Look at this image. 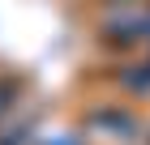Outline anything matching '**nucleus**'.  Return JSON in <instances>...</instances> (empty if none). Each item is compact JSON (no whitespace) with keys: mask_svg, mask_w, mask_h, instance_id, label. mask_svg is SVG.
<instances>
[{"mask_svg":"<svg viewBox=\"0 0 150 145\" xmlns=\"http://www.w3.org/2000/svg\"><path fill=\"white\" fill-rule=\"evenodd\" d=\"M99 34H103L112 47H137L142 39H150V13L120 9V13H112V17L99 26Z\"/></svg>","mask_w":150,"mask_h":145,"instance_id":"obj_1","label":"nucleus"},{"mask_svg":"<svg viewBox=\"0 0 150 145\" xmlns=\"http://www.w3.org/2000/svg\"><path fill=\"white\" fill-rule=\"evenodd\" d=\"M94 128H103V132H116V137H133L137 132V120L125 111V107H107V111H94L90 115Z\"/></svg>","mask_w":150,"mask_h":145,"instance_id":"obj_2","label":"nucleus"},{"mask_svg":"<svg viewBox=\"0 0 150 145\" xmlns=\"http://www.w3.org/2000/svg\"><path fill=\"white\" fill-rule=\"evenodd\" d=\"M120 85L129 90V94H137V98H146L150 94V64H129V68H120Z\"/></svg>","mask_w":150,"mask_h":145,"instance_id":"obj_3","label":"nucleus"},{"mask_svg":"<svg viewBox=\"0 0 150 145\" xmlns=\"http://www.w3.org/2000/svg\"><path fill=\"white\" fill-rule=\"evenodd\" d=\"M17 94H22V85L13 77H0V115H9V107L17 102Z\"/></svg>","mask_w":150,"mask_h":145,"instance_id":"obj_4","label":"nucleus"},{"mask_svg":"<svg viewBox=\"0 0 150 145\" xmlns=\"http://www.w3.org/2000/svg\"><path fill=\"white\" fill-rule=\"evenodd\" d=\"M39 145H81L77 137H47V141H39Z\"/></svg>","mask_w":150,"mask_h":145,"instance_id":"obj_5","label":"nucleus"},{"mask_svg":"<svg viewBox=\"0 0 150 145\" xmlns=\"http://www.w3.org/2000/svg\"><path fill=\"white\" fill-rule=\"evenodd\" d=\"M129 4H137V0H107V9H116V13H120V9H129Z\"/></svg>","mask_w":150,"mask_h":145,"instance_id":"obj_6","label":"nucleus"}]
</instances>
